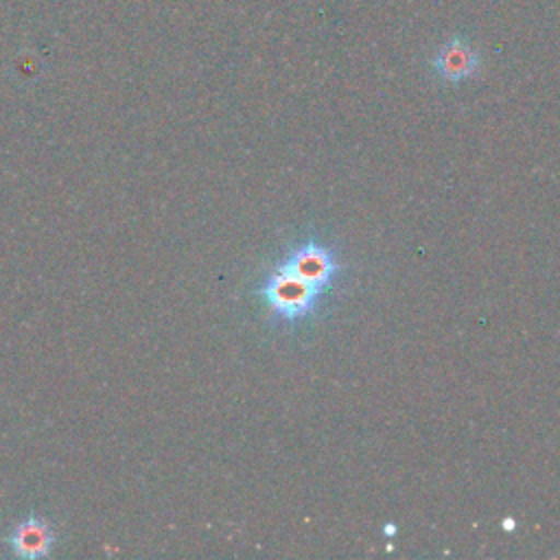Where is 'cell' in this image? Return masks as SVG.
<instances>
[{"label":"cell","instance_id":"obj_5","mask_svg":"<svg viewBox=\"0 0 560 560\" xmlns=\"http://www.w3.org/2000/svg\"><path fill=\"white\" fill-rule=\"evenodd\" d=\"M383 532H385V534H389V536H392V534H396V527H394V525H392V523H389V525H387V527H385V529H383Z\"/></svg>","mask_w":560,"mask_h":560},{"label":"cell","instance_id":"obj_2","mask_svg":"<svg viewBox=\"0 0 560 560\" xmlns=\"http://www.w3.org/2000/svg\"><path fill=\"white\" fill-rule=\"evenodd\" d=\"M280 265L306 280L308 284L317 287L322 293L332 287L335 278L341 271L337 254L317 241H306L298 245Z\"/></svg>","mask_w":560,"mask_h":560},{"label":"cell","instance_id":"obj_4","mask_svg":"<svg viewBox=\"0 0 560 560\" xmlns=\"http://www.w3.org/2000/svg\"><path fill=\"white\" fill-rule=\"evenodd\" d=\"M55 545L52 527L37 516L20 521L9 534L11 553L18 558H44Z\"/></svg>","mask_w":560,"mask_h":560},{"label":"cell","instance_id":"obj_3","mask_svg":"<svg viewBox=\"0 0 560 560\" xmlns=\"http://www.w3.org/2000/svg\"><path fill=\"white\" fill-rule=\"evenodd\" d=\"M479 68L481 55L464 33H453L431 57V70L444 83H464L477 77Z\"/></svg>","mask_w":560,"mask_h":560},{"label":"cell","instance_id":"obj_1","mask_svg":"<svg viewBox=\"0 0 560 560\" xmlns=\"http://www.w3.org/2000/svg\"><path fill=\"white\" fill-rule=\"evenodd\" d=\"M322 291L287 267L278 265L260 287V298L284 322H298L315 313Z\"/></svg>","mask_w":560,"mask_h":560}]
</instances>
